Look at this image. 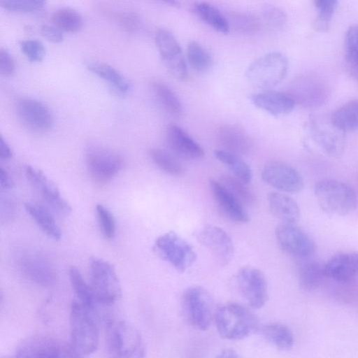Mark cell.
Instances as JSON below:
<instances>
[{
  "label": "cell",
  "mask_w": 358,
  "mask_h": 358,
  "mask_svg": "<svg viewBox=\"0 0 358 358\" xmlns=\"http://www.w3.org/2000/svg\"><path fill=\"white\" fill-rule=\"evenodd\" d=\"M213 320L219 335L227 340L243 339L254 334L259 327L256 316L236 303L219 306L214 313Z\"/></svg>",
  "instance_id": "6da1fadb"
},
{
  "label": "cell",
  "mask_w": 358,
  "mask_h": 358,
  "mask_svg": "<svg viewBox=\"0 0 358 358\" xmlns=\"http://www.w3.org/2000/svg\"><path fill=\"white\" fill-rule=\"evenodd\" d=\"M106 343L107 350L112 357H142L145 355V344L140 332L123 320H108Z\"/></svg>",
  "instance_id": "7a4b0ae2"
},
{
  "label": "cell",
  "mask_w": 358,
  "mask_h": 358,
  "mask_svg": "<svg viewBox=\"0 0 358 358\" xmlns=\"http://www.w3.org/2000/svg\"><path fill=\"white\" fill-rule=\"evenodd\" d=\"M315 196L320 208L326 213L343 216L355 210L357 196L349 185L334 179H323L314 189Z\"/></svg>",
  "instance_id": "3957f363"
},
{
  "label": "cell",
  "mask_w": 358,
  "mask_h": 358,
  "mask_svg": "<svg viewBox=\"0 0 358 358\" xmlns=\"http://www.w3.org/2000/svg\"><path fill=\"white\" fill-rule=\"evenodd\" d=\"M91 312L76 300L70 306L71 345L78 357L89 355L98 348L99 331Z\"/></svg>",
  "instance_id": "277c9868"
},
{
  "label": "cell",
  "mask_w": 358,
  "mask_h": 358,
  "mask_svg": "<svg viewBox=\"0 0 358 358\" xmlns=\"http://www.w3.org/2000/svg\"><path fill=\"white\" fill-rule=\"evenodd\" d=\"M90 287L96 301L113 304L122 295L121 285L114 266L108 261L92 257L90 262Z\"/></svg>",
  "instance_id": "5b68a950"
},
{
  "label": "cell",
  "mask_w": 358,
  "mask_h": 358,
  "mask_svg": "<svg viewBox=\"0 0 358 358\" xmlns=\"http://www.w3.org/2000/svg\"><path fill=\"white\" fill-rule=\"evenodd\" d=\"M287 70V57L280 52H272L252 62L245 71V77L252 86L268 89L279 84Z\"/></svg>",
  "instance_id": "8992f818"
},
{
  "label": "cell",
  "mask_w": 358,
  "mask_h": 358,
  "mask_svg": "<svg viewBox=\"0 0 358 358\" xmlns=\"http://www.w3.org/2000/svg\"><path fill=\"white\" fill-rule=\"evenodd\" d=\"M85 162L91 179L98 185H104L123 168L124 161L116 151L100 145L89 147Z\"/></svg>",
  "instance_id": "52a82bcc"
},
{
  "label": "cell",
  "mask_w": 358,
  "mask_h": 358,
  "mask_svg": "<svg viewBox=\"0 0 358 358\" xmlns=\"http://www.w3.org/2000/svg\"><path fill=\"white\" fill-rule=\"evenodd\" d=\"M155 248L158 255L179 272L187 271L196 259L192 245L172 231L159 236L155 242Z\"/></svg>",
  "instance_id": "ba28073f"
},
{
  "label": "cell",
  "mask_w": 358,
  "mask_h": 358,
  "mask_svg": "<svg viewBox=\"0 0 358 358\" xmlns=\"http://www.w3.org/2000/svg\"><path fill=\"white\" fill-rule=\"evenodd\" d=\"M182 310L187 322L201 331L208 329L214 317L212 302L207 291L200 286H192L182 296Z\"/></svg>",
  "instance_id": "9c48e42d"
},
{
  "label": "cell",
  "mask_w": 358,
  "mask_h": 358,
  "mask_svg": "<svg viewBox=\"0 0 358 358\" xmlns=\"http://www.w3.org/2000/svg\"><path fill=\"white\" fill-rule=\"evenodd\" d=\"M16 357H78L71 344L57 338L34 335L23 339L16 347Z\"/></svg>",
  "instance_id": "30bf717a"
},
{
  "label": "cell",
  "mask_w": 358,
  "mask_h": 358,
  "mask_svg": "<svg viewBox=\"0 0 358 358\" xmlns=\"http://www.w3.org/2000/svg\"><path fill=\"white\" fill-rule=\"evenodd\" d=\"M288 94L296 104L303 108H314L327 101L330 90L328 84L321 78L306 75L292 81Z\"/></svg>",
  "instance_id": "8fae6325"
},
{
  "label": "cell",
  "mask_w": 358,
  "mask_h": 358,
  "mask_svg": "<svg viewBox=\"0 0 358 358\" xmlns=\"http://www.w3.org/2000/svg\"><path fill=\"white\" fill-rule=\"evenodd\" d=\"M275 237L280 249L292 257H309L316 248L313 239L296 223L281 222L275 229Z\"/></svg>",
  "instance_id": "7c38bea8"
},
{
  "label": "cell",
  "mask_w": 358,
  "mask_h": 358,
  "mask_svg": "<svg viewBox=\"0 0 358 358\" xmlns=\"http://www.w3.org/2000/svg\"><path fill=\"white\" fill-rule=\"evenodd\" d=\"M236 282L250 306L258 309L264 306L268 298V287L261 270L252 266L241 268L236 274Z\"/></svg>",
  "instance_id": "4fadbf2b"
},
{
  "label": "cell",
  "mask_w": 358,
  "mask_h": 358,
  "mask_svg": "<svg viewBox=\"0 0 358 358\" xmlns=\"http://www.w3.org/2000/svg\"><path fill=\"white\" fill-rule=\"evenodd\" d=\"M308 131L315 143L326 154L333 157L342 155L345 148V132L338 129L331 119L311 118Z\"/></svg>",
  "instance_id": "5bb4252c"
},
{
  "label": "cell",
  "mask_w": 358,
  "mask_h": 358,
  "mask_svg": "<svg viewBox=\"0 0 358 358\" xmlns=\"http://www.w3.org/2000/svg\"><path fill=\"white\" fill-rule=\"evenodd\" d=\"M25 173L29 182L55 213L62 217H66L70 214L71 206L62 196L55 184L42 171L27 165L25 167Z\"/></svg>",
  "instance_id": "9a60e30c"
},
{
  "label": "cell",
  "mask_w": 358,
  "mask_h": 358,
  "mask_svg": "<svg viewBox=\"0 0 358 358\" xmlns=\"http://www.w3.org/2000/svg\"><path fill=\"white\" fill-rule=\"evenodd\" d=\"M197 239L222 266L227 264L234 253V245L229 234L222 228L207 225L196 234Z\"/></svg>",
  "instance_id": "2e32d148"
},
{
  "label": "cell",
  "mask_w": 358,
  "mask_h": 358,
  "mask_svg": "<svg viewBox=\"0 0 358 358\" xmlns=\"http://www.w3.org/2000/svg\"><path fill=\"white\" fill-rule=\"evenodd\" d=\"M21 271L30 280L44 287L55 284L57 273L52 264L42 253L24 252L19 261Z\"/></svg>",
  "instance_id": "e0dca14e"
},
{
  "label": "cell",
  "mask_w": 358,
  "mask_h": 358,
  "mask_svg": "<svg viewBox=\"0 0 358 358\" xmlns=\"http://www.w3.org/2000/svg\"><path fill=\"white\" fill-rule=\"evenodd\" d=\"M17 116L29 129L44 131L50 129L54 118L49 108L43 103L30 98L20 99L17 103Z\"/></svg>",
  "instance_id": "ac0fdd59"
},
{
  "label": "cell",
  "mask_w": 358,
  "mask_h": 358,
  "mask_svg": "<svg viewBox=\"0 0 358 358\" xmlns=\"http://www.w3.org/2000/svg\"><path fill=\"white\" fill-rule=\"evenodd\" d=\"M262 178L269 185L286 192H299L303 187L301 174L291 166L282 163H271L266 165Z\"/></svg>",
  "instance_id": "d6986e66"
},
{
  "label": "cell",
  "mask_w": 358,
  "mask_h": 358,
  "mask_svg": "<svg viewBox=\"0 0 358 358\" xmlns=\"http://www.w3.org/2000/svg\"><path fill=\"white\" fill-rule=\"evenodd\" d=\"M324 266L326 277L336 282L357 279L358 252H338L332 256Z\"/></svg>",
  "instance_id": "ffe728a7"
},
{
  "label": "cell",
  "mask_w": 358,
  "mask_h": 358,
  "mask_svg": "<svg viewBox=\"0 0 358 358\" xmlns=\"http://www.w3.org/2000/svg\"><path fill=\"white\" fill-rule=\"evenodd\" d=\"M210 190L220 213L228 220L236 223H246L250 217L244 206L232 196L219 181H210Z\"/></svg>",
  "instance_id": "44dd1931"
},
{
  "label": "cell",
  "mask_w": 358,
  "mask_h": 358,
  "mask_svg": "<svg viewBox=\"0 0 358 358\" xmlns=\"http://www.w3.org/2000/svg\"><path fill=\"white\" fill-rule=\"evenodd\" d=\"M166 140L171 150L180 158L195 159L204 155L203 148L178 125L169 124L167 127Z\"/></svg>",
  "instance_id": "7402d4cb"
},
{
  "label": "cell",
  "mask_w": 358,
  "mask_h": 358,
  "mask_svg": "<svg viewBox=\"0 0 358 358\" xmlns=\"http://www.w3.org/2000/svg\"><path fill=\"white\" fill-rule=\"evenodd\" d=\"M217 136L224 150L239 156L250 152L253 147L250 136L236 125L225 124L220 127Z\"/></svg>",
  "instance_id": "603a6c76"
},
{
  "label": "cell",
  "mask_w": 358,
  "mask_h": 358,
  "mask_svg": "<svg viewBox=\"0 0 358 358\" xmlns=\"http://www.w3.org/2000/svg\"><path fill=\"white\" fill-rule=\"evenodd\" d=\"M251 100L255 106L275 116L289 113L296 105L288 93L271 90L254 94Z\"/></svg>",
  "instance_id": "cb8c5ba5"
},
{
  "label": "cell",
  "mask_w": 358,
  "mask_h": 358,
  "mask_svg": "<svg viewBox=\"0 0 358 358\" xmlns=\"http://www.w3.org/2000/svg\"><path fill=\"white\" fill-rule=\"evenodd\" d=\"M268 206L272 214L281 222L296 223L300 210L296 202L286 194L272 192L268 195Z\"/></svg>",
  "instance_id": "d4e9b609"
},
{
  "label": "cell",
  "mask_w": 358,
  "mask_h": 358,
  "mask_svg": "<svg viewBox=\"0 0 358 358\" xmlns=\"http://www.w3.org/2000/svg\"><path fill=\"white\" fill-rule=\"evenodd\" d=\"M24 208L41 229L50 238L59 241L62 232L51 212L42 205L27 202Z\"/></svg>",
  "instance_id": "484cf974"
},
{
  "label": "cell",
  "mask_w": 358,
  "mask_h": 358,
  "mask_svg": "<svg viewBox=\"0 0 358 358\" xmlns=\"http://www.w3.org/2000/svg\"><path fill=\"white\" fill-rule=\"evenodd\" d=\"M87 69L98 77L108 82L115 90L120 93L129 91V81L116 69L109 64L88 60L85 62Z\"/></svg>",
  "instance_id": "4316f807"
},
{
  "label": "cell",
  "mask_w": 358,
  "mask_h": 358,
  "mask_svg": "<svg viewBox=\"0 0 358 358\" xmlns=\"http://www.w3.org/2000/svg\"><path fill=\"white\" fill-rule=\"evenodd\" d=\"M193 11L200 20L217 31L224 34L229 32L230 26L227 18L213 5L198 2L194 4Z\"/></svg>",
  "instance_id": "83f0119b"
},
{
  "label": "cell",
  "mask_w": 358,
  "mask_h": 358,
  "mask_svg": "<svg viewBox=\"0 0 358 358\" xmlns=\"http://www.w3.org/2000/svg\"><path fill=\"white\" fill-rule=\"evenodd\" d=\"M262 332L266 341L280 350H289L294 345V335L290 329L283 324H268L263 327Z\"/></svg>",
  "instance_id": "f1b7e54d"
},
{
  "label": "cell",
  "mask_w": 358,
  "mask_h": 358,
  "mask_svg": "<svg viewBox=\"0 0 358 358\" xmlns=\"http://www.w3.org/2000/svg\"><path fill=\"white\" fill-rule=\"evenodd\" d=\"M333 124L343 132L358 129V99L352 100L336 110L331 117Z\"/></svg>",
  "instance_id": "f546056e"
},
{
  "label": "cell",
  "mask_w": 358,
  "mask_h": 358,
  "mask_svg": "<svg viewBox=\"0 0 358 358\" xmlns=\"http://www.w3.org/2000/svg\"><path fill=\"white\" fill-rule=\"evenodd\" d=\"M326 277L324 266L317 262L303 264L299 271V282L301 288L311 292L317 289Z\"/></svg>",
  "instance_id": "4dcf8cb0"
},
{
  "label": "cell",
  "mask_w": 358,
  "mask_h": 358,
  "mask_svg": "<svg viewBox=\"0 0 358 358\" xmlns=\"http://www.w3.org/2000/svg\"><path fill=\"white\" fill-rule=\"evenodd\" d=\"M155 40L159 55L165 64L182 56L178 42L166 29H157Z\"/></svg>",
  "instance_id": "1f68e13d"
},
{
  "label": "cell",
  "mask_w": 358,
  "mask_h": 358,
  "mask_svg": "<svg viewBox=\"0 0 358 358\" xmlns=\"http://www.w3.org/2000/svg\"><path fill=\"white\" fill-rule=\"evenodd\" d=\"M153 93L164 110L169 114L178 117L182 113V107L175 92L165 83L155 81L152 83Z\"/></svg>",
  "instance_id": "d6a6232c"
},
{
  "label": "cell",
  "mask_w": 358,
  "mask_h": 358,
  "mask_svg": "<svg viewBox=\"0 0 358 358\" xmlns=\"http://www.w3.org/2000/svg\"><path fill=\"white\" fill-rule=\"evenodd\" d=\"M214 156L222 164L226 165L235 177L248 184L252 179V171L248 164L241 156L224 150H216Z\"/></svg>",
  "instance_id": "836d02e7"
},
{
  "label": "cell",
  "mask_w": 358,
  "mask_h": 358,
  "mask_svg": "<svg viewBox=\"0 0 358 358\" xmlns=\"http://www.w3.org/2000/svg\"><path fill=\"white\" fill-rule=\"evenodd\" d=\"M69 277L72 288L78 298V301L87 309L92 311L96 299L91 287L84 280L79 269L71 266L69 270Z\"/></svg>",
  "instance_id": "e575fe53"
},
{
  "label": "cell",
  "mask_w": 358,
  "mask_h": 358,
  "mask_svg": "<svg viewBox=\"0 0 358 358\" xmlns=\"http://www.w3.org/2000/svg\"><path fill=\"white\" fill-rule=\"evenodd\" d=\"M344 46L347 70L352 77L358 80V24L348 29Z\"/></svg>",
  "instance_id": "d590c367"
},
{
  "label": "cell",
  "mask_w": 358,
  "mask_h": 358,
  "mask_svg": "<svg viewBox=\"0 0 358 358\" xmlns=\"http://www.w3.org/2000/svg\"><path fill=\"white\" fill-rule=\"evenodd\" d=\"M51 19L53 25L64 32H78L83 24V20L80 13L70 8L57 10L52 14Z\"/></svg>",
  "instance_id": "8d00e7d4"
},
{
  "label": "cell",
  "mask_w": 358,
  "mask_h": 358,
  "mask_svg": "<svg viewBox=\"0 0 358 358\" xmlns=\"http://www.w3.org/2000/svg\"><path fill=\"white\" fill-rule=\"evenodd\" d=\"M218 181L243 206L250 205L255 201V195L253 192L246 187L247 184L236 177L230 175H222Z\"/></svg>",
  "instance_id": "74e56055"
},
{
  "label": "cell",
  "mask_w": 358,
  "mask_h": 358,
  "mask_svg": "<svg viewBox=\"0 0 358 358\" xmlns=\"http://www.w3.org/2000/svg\"><path fill=\"white\" fill-rule=\"evenodd\" d=\"M187 58L190 66L196 72L207 71L213 64L209 52L196 41H191L187 47Z\"/></svg>",
  "instance_id": "f35d334b"
},
{
  "label": "cell",
  "mask_w": 358,
  "mask_h": 358,
  "mask_svg": "<svg viewBox=\"0 0 358 358\" xmlns=\"http://www.w3.org/2000/svg\"><path fill=\"white\" fill-rule=\"evenodd\" d=\"M152 162L164 172L173 176H178L182 172V167L176 157L169 152L152 148L150 150Z\"/></svg>",
  "instance_id": "ab89813d"
},
{
  "label": "cell",
  "mask_w": 358,
  "mask_h": 358,
  "mask_svg": "<svg viewBox=\"0 0 358 358\" xmlns=\"http://www.w3.org/2000/svg\"><path fill=\"white\" fill-rule=\"evenodd\" d=\"M338 0H314L317 15L313 27L318 31H326L335 11Z\"/></svg>",
  "instance_id": "60d3db41"
},
{
  "label": "cell",
  "mask_w": 358,
  "mask_h": 358,
  "mask_svg": "<svg viewBox=\"0 0 358 358\" xmlns=\"http://www.w3.org/2000/svg\"><path fill=\"white\" fill-rule=\"evenodd\" d=\"M229 24L236 31L243 34L257 32L260 27V20L255 15L246 13H234L229 17Z\"/></svg>",
  "instance_id": "b9f144b4"
},
{
  "label": "cell",
  "mask_w": 358,
  "mask_h": 358,
  "mask_svg": "<svg viewBox=\"0 0 358 358\" xmlns=\"http://www.w3.org/2000/svg\"><path fill=\"white\" fill-rule=\"evenodd\" d=\"M98 222L103 236L111 239L115 234V221L112 213L103 205L96 206Z\"/></svg>",
  "instance_id": "7bdbcfd3"
},
{
  "label": "cell",
  "mask_w": 358,
  "mask_h": 358,
  "mask_svg": "<svg viewBox=\"0 0 358 358\" xmlns=\"http://www.w3.org/2000/svg\"><path fill=\"white\" fill-rule=\"evenodd\" d=\"M20 47L22 53L31 62H40L45 56V48L40 41H22L20 43Z\"/></svg>",
  "instance_id": "ee69618b"
},
{
  "label": "cell",
  "mask_w": 358,
  "mask_h": 358,
  "mask_svg": "<svg viewBox=\"0 0 358 358\" xmlns=\"http://www.w3.org/2000/svg\"><path fill=\"white\" fill-rule=\"evenodd\" d=\"M114 17L118 25L128 33L135 34L141 28V21L134 13H116Z\"/></svg>",
  "instance_id": "f6af8a7d"
},
{
  "label": "cell",
  "mask_w": 358,
  "mask_h": 358,
  "mask_svg": "<svg viewBox=\"0 0 358 358\" xmlns=\"http://www.w3.org/2000/svg\"><path fill=\"white\" fill-rule=\"evenodd\" d=\"M262 15L266 22L273 28L282 27L287 21L285 13L278 7L273 5L265 6Z\"/></svg>",
  "instance_id": "bcb514c9"
},
{
  "label": "cell",
  "mask_w": 358,
  "mask_h": 358,
  "mask_svg": "<svg viewBox=\"0 0 358 358\" xmlns=\"http://www.w3.org/2000/svg\"><path fill=\"white\" fill-rule=\"evenodd\" d=\"M1 6L9 11L30 13L40 9L30 0H0Z\"/></svg>",
  "instance_id": "7dc6e473"
},
{
  "label": "cell",
  "mask_w": 358,
  "mask_h": 358,
  "mask_svg": "<svg viewBox=\"0 0 358 358\" xmlns=\"http://www.w3.org/2000/svg\"><path fill=\"white\" fill-rule=\"evenodd\" d=\"M166 66L170 73L179 80H186L188 78V71L185 59L183 55L169 63Z\"/></svg>",
  "instance_id": "c3c4849f"
},
{
  "label": "cell",
  "mask_w": 358,
  "mask_h": 358,
  "mask_svg": "<svg viewBox=\"0 0 358 358\" xmlns=\"http://www.w3.org/2000/svg\"><path fill=\"white\" fill-rule=\"evenodd\" d=\"M15 71V61L10 52L4 49H0V73L3 76H10Z\"/></svg>",
  "instance_id": "681fc988"
},
{
  "label": "cell",
  "mask_w": 358,
  "mask_h": 358,
  "mask_svg": "<svg viewBox=\"0 0 358 358\" xmlns=\"http://www.w3.org/2000/svg\"><path fill=\"white\" fill-rule=\"evenodd\" d=\"M41 34L49 42L59 43L64 40L63 31L55 25L43 24L40 28Z\"/></svg>",
  "instance_id": "f907efd6"
},
{
  "label": "cell",
  "mask_w": 358,
  "mask_h": 358,
  "mask_svg": "<svg viewBox=\"0 0 358 358\" xmlns=\"http://www.w3.org/2000/svg\"><path fill=\"white\" fill-rule=\"evenodd\" d=\"M0 185L4 189H10L15 185L10 175L3 167L0 168Z\"/></svg>",
  "instance_id": "816d5d0a"
},
{
  "label": "cell",
  "mask_w": 358,
  "mask_h": 358,
  "mask_svg": "<svg viewBox=\"0 0 358 358\" xmlns=\"http://www.w3.org/2000/svg\"><path fill=\"white\" fill-rule=\"evenodd\" d=\"M13 152L7 142L2 136L0 137V157L3 159H10Z\"/></svg>",
  "instance_id": "f5cc1de1"
},
{
  "label": "cell",
  "mask_w": 358,
  "mask_h": 358,
  "mask_svg": "<svg viewBox=\"0 0 358 358\" xmlns=\"http://www.w3.org/2000/svg\"><path fill=\"white\" fill-rule=\"evenodd\" d=\"M218 357H229V358H235L239 357V355L233 349H224L219 352L217 355Z\"/></svg>",
  "instance_id": "db71d44e"
}]
</instances>
